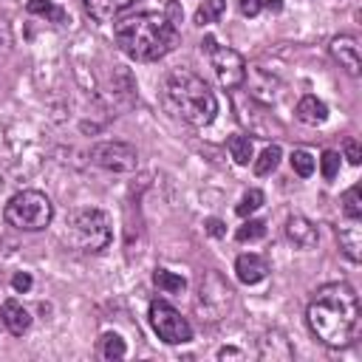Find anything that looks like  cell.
Here are the masks:
<instances>
[{"mask_svg": "<svg viewBox=\"0 0 362 362\" xmlns=\"http://www.w3.org/2000/svg\"><path fill=\"white\" fill-rule=\"evenodd\" d=\"M201 51L209 54V62H212V68H215V76H218V82H221L223 88H238V85H243V79H246V62H243V57H240L235 48L218 45L215 37H204Z\"/></svg>", "mask_w": 362, "mask_h": 362, "instance_id": "6", "label": "cell"}, {"mask_svg": "<svg viewBox=\"0 0 362 362\" xmlns=\"http://www.w3.org/2000/svg\"><path fill=\"white\" fill-rule=\"evenodd\" d=\"M291 170H294L297 175L308 178V175L314 173V156H311L308 150H294V153H291Z\"/></svg>", "mask_w": 362, "mask_h": 362, "instance_id": "26", "label": "cell"}, {"mask_svg": "<svg viewBox=\"0 0 362 362\" xmlns=\"http://www.w3.org/2000/svg\"><path fill=\"white\" fill-rule=\"evenodd\" d=\"M99 354H102V359L116 362V359H124L127 345H124V339H122L119 334L107 331V334H102V339H99Z\"/></svg>", "mask_w": 362, "mask_h": 362, "instance_id": "17", "label": "cell"}, {"mask_svg": "<svg viewBox=\"0 0 362 362\" xmlns=\"http://www.w3.org/2000/svg\"><path fill=\"white\" fill-rule=\"evenodd\" d=\"M11 288H14L17 294L28 291V288H31V274H28V272H17V274L11 277Z\"/></svg>", "mask_w": 362, "mask_h": 362, "instance_id": "29", "label": "cell"}, {"mask_svg": "<svg viewBox=\"0 0 362 362\" xmlns=\"http://www.w3.org/2000/svg\"><path fill=\"white\" fill-rule=\"evenodd\" d=\"M294 113H297V119H300L303 124H311V127H317V124H322V122L328 119V107H325V102L317 99V96H311V93L303 96V99L297 102Z\"/></svg>", "mask_w": 362, "mask_h": 362, "instance_id": "16", "label": "cell"}, {"mask_svg": "<svg viewBox=\"0 0 362 362\" xmlns=\"http://www.w3.org/2000/svg\"><path fill=\"white\" fill-rule=\"evenodd\" d=\"M277 164H280V147H277V144H269V147L257 156V161H255V173H257V175H269Z\"/></svg>", "mask_w": 362, "mask_h": 362, "instance_id": "22", "label": "cell"}, {"mask_svg": "<svg viewBox=\"0 0 362 362\" xmlns=\"http://www.w3.org/2000/svg\"><path fill=\"white\" fill-rule=\"evenodd\" d=\"M0 42H3V45L11 42V28H8V20H6V17H0Z\"/></svg>", "mask_w": 362, "mask_h": 362, "instance_id": "32", "label": "cell"}, {"mask_svg": "<svg viewBox=\"0 0 362 362\" xmlns=\"http://www.w3.org/2000/svg\"><path fill=\"white\" fill-rule=\"evenodd\" d=\"M90 161L102 170L110 173H133L139 167V156L136 147L124 144V141H102L90 150Z\"/></svg>", "mask_w": 362, "mask_h": 362, "instance_id": "8", "label": "cell"}, {"mask_svg": "<svg viewBox=\"0 0 362 362\" xmlns=\"http://www.w3.org/2000/svg\"><path fill=\"white\" fill-rule=\"evenodd\" d=\"M260 206H263V192H260V189H246L243 198H240V204L235 206V212H238L240 218H249V215L257 212Z\"/></svg>", "mask_w": 362, "mask_h": 362, "instance_id": "25", "label": "cell"}, {"mask_svg": "<svg viewBox=\"0 0 362 362\" xmlns=\"http://www.w3.org/2000/svg\"><path fill=\"white\" fill-rule=\"evenodd\" d=\"M113 40L122 54L136 62H156L178 45V23L158 11L130 14L116 23Z\"/></svg>", "mask_w": 362, "mask_h": 362, "instance_id": "2", "label": "cell"}, {"mask_svg": "<svg viewBox=\"0 0 362 362\" xmlns=\"http://www.w3.org/2000/svg\"><path fill=\"white\" fill-rule=\"evenodd\" d=\"M226 11V3L223 0H204L195 11V23L198 25H209V23H218L221 14Z\"/></svg>", "mask_w": 362, "mask_h": 362, "instance_id": "20", "label": "cell"}, {"mask_svg": "<svg viewBox=\"0 0 362 362\" xmlns=\"http://www.w3.org/2000/svg\"><path fill=\"white\" fill-rule=\"evenodd\" d=\"M260 8H263L260 0H240V14H246V17H255Z\"/></svg>", "mask_w": 362, "mask_h": 362, "instance_id": "31", "label": "cell"}, {"mask_svg": "<svg viewBox=\"0 0 362 362\" xmlns=\"http://www.w3.org/2000/svg\"><path fill=\"white\" fill-rule=\"evenodd\" d=\"M28 11L31 14H40L51 23H65V11L59 6H54L51 0H28Z\"/></svg>", "mask_w": 362, "mask_h": 362, "instance_id": "21", "label": "cell"}, {"mask_svg": "<svg viewBox=\"0 0 362 362\" xmlns=\"http://www.w3.org/2000/svg\"><path fill=\"white\" fill-rule=\"evenodd\" d=\"M235 272H238V280L240 283L255 286V283H260L269 274V263H266V257H260L255 252H246V255H240L235 260Z\"/></svg>", "mask_w": 362, "mask_h": 362, "instance_id": "12", "label": "cell"}, {"mask_svg": "<svg viewBox=\"0 0 362 362\" xmlns=\"http://www.w3.org/2000/svg\"><path fill=\"white\" fill-rule=\"evenodd\" d=\"M164 102L178 119H184L192 127L209 124L218 113V99L209 90V85L187 68H178L164 79Z\"/></svg>", "mask_w": 362, "mask_h": 362, "instance_id": "3", "label": "cell"}, {"mask_svg": "<svg viewBox=\"0 0 362 362\" xmlns=\"http://www.w3.org/2000/svg\"><path fill=\"white\" fill-rule=\"evenodd\" d=\"M286 238H288L297 249H314L317 240H320V232H317V226H314L308 218L291 215V218L286 221Z\"/></svg>", "mask_w": 362, "mask_h": 362, "instance_id": "11", "label": "cell"}, {"mask_svg": "<svg viewBox=\"0 0 362 362\" xmlns=\"http://www.w3.org/2000/svg\"><path fill=\"white\" fill-rule=\"evenodd\" d=\"M204 226H206V232H209L212 238H223V235H226V226H223V221H218V218H209Z\"/></svg>", "mask_w": 362, "mask_h": 362, "instance_id": "30", "label": "cell"}, {"mask_svg": "<svg viewBox=\"0 0 362 362\" xmlns=\"http://www.w3.org/2000/svg\"><path fill=\"white\" fill-rule=\"evenodd\" d=\"M232 303V288L212 272L204 283H201V291H198V311L206 314V320H218Z\"/></svg>", "mask_w": 362, "mask_h": 362, "instance_id": "9", "label": "cell"}, {"mask_svg": "<svg viewBox=\"0 0 362 362\" xmlns=\"http://www.w3.org/2000/svg\"><path fill=\"white\" fill-rule=\"evenodd\" d=\"M260 3H263L269 11H280V8H283V0H260Z\"/></svg>", "mask_w": 362, "mask_h": 362, "instance_id": "33", "label": "cell"}, {"mask_svg": "<svg viewBox=\"0 0 362 362\" xmlns=\"http://www.w3.org/2000/svg\"><path fill=\"white\" fill-rule=\"evenodd\" d=\"M342 153H345V158H348L351 164H359V161H362V147H359V141H356V139H345Z\"/></svg>", "mask_w": 362, "mask_h": 362, "instance_id": "28", "label": "cell"}, {"mask_svg": "<svg viewBox=\"0 0 362 362\" xmlns=\"http://www.w3.org/2000/svg\"><path fill=\"white\" fill-rule=\"evenodd\" d=\"M305 317L322 345L342 348L359 331V297L348 283H325L314 291Z\"/></svg>", "mask_w": 362, "mask_h": 362, "instance_id": "1", "label": "cell"}, {"mask_svg": "<svg viewBox=\"0 0 362 362\" xmlns=\"http://www.w3.org/2000/svg\"><path fill=\"white\" fill-rule=\"evenodd\" d=\"M266 235V223L263 221H257V218H249V221H243V226H238V232H235V238L240 240V243H252V240H260Z\"/></svg>", "mask_w": 362, "mask_h": 362, "instance_id": "24", "label": "cell"}, {"mask_svg": "<svg viewBox=\"0 0 362 362\" xmlns=\"http://www.w3.org/2000/svg\"><path fill=\"white\" fill-rule=\"evenodd\" d=\"M3 215H6L8 226L23 229V232H37V229H45L51 223L54 204L40 189H23V192H17V195L8 198Z\"/></svg>", "mask_w": 362, "mask_h": 362, "instance_id": "5", "label": "cell"}, {"mask_svg": "<svg viewBox=\"0 0 362 362\" xmlns=\"http://www.w3.org/2000/svg\"><path fill=\"white\" fill-rule=\"evenodd\" d=\"M150 325L158 334V339H164L170 345H181V342L192 339V328H189L187 317H181V311L173 308L167 300L150 303Z\"/></svg>", "mask_w": 362, "mask_h": 362, "instance_id": "7", "label": "cell"}, {"mask_svg": "<svg viewBox=\"0 0 362 362\" xmlns=\"http://www.w3.org/2000/svg\"><path fill=\"white\" fill-rule=\"evenodd\" d=\"M331 57L339 62V68H345L351 76L362 74V57H359V40L354 34H339L331 40Z\"/></svg>", "mask_w": 362, "mask_h": 362, "instance_id": "10", "label": "cell"}, {"mask_svg": "<svg viewBox=\"0 0 362 362\" xmlns=\"http://www.w3.org/2000/svg\"><path fill=\"white\" fill-rule=\"evenodd\" d=\"M226 147H229V153H232L235 164H249V161H252V156H255L252 139H249V136H240V133H238V136H229Z\"/></svg>", "mask_w": 362, "mask_h": 362, "instance_id": "19", "label": "cell"}, {"mask_svg": "<svg viewBox=\"0 0 362 362\" xmlns=\"http://www.w3.org/2000/svg\"><path fill=\"white\" fill-rule=\"evenodd\" d=\"M342 215L345 218H362V198H359V184H354L351 189L342 192Z\"/></svg>", "mask_w": 362, "mask_h": 362, "instance_id": "23", "label": "cell"}, {"mask_svg": "<svg viewBox=\"0 0 362 362\" xmlns=\"http://www.w3.org/2000/svg\"><path fill=\"white\" fill-rule=\"evenodd\" d=\"M320 170H322V178L325 181H334L337 173H339V153L337 150H325L322 158H320Z\"/></svg>", "mask_w": 362, "mask_h": 362, "instance_id": "27", "label": "cell"}, {"mask_svg": "<svg viewBox=\"0 0 362 362\" xmlns=\"http://www.w3.org/2000/svg\"><path fill=\"white\" fill-rule=\"evenodd\" d=\"M337 240H339V249H342V255L348 260H354V263L362 260V229H359V218H348V223L339 226Z\"/></svg>", "mask_w": 362, "mask_h": 362, "instance_id": "13", "label": "cell"}, {"mask_svg": "<svg viewBox=\"0 0 362 362\" xmlns=\"http://www.w3.org/2000/svg\"><path fill=\"white\" fill-rule=\"evenodd\" d=\"M0 320H3V325H6L14 337H23V334L31 328V314H28V308H23L17 300H6V303H3Z\"/></svg>", "mask_w": 362, "mask_h": 362, "instance_id": "14", "label": "cell"}, {"mask_svg": "<svg viewBox=\"0 0 362 362\" xmlns=\"http://www.w3.org/2000/svg\"><path fill=\"white\" fill-rule=\"evenodd\" d=\"M153 283H156L164 294H181V291L187 288V280H184L181 274H175V272H167V269H156Z\"/></svg>", "mask_w": 362, "mask_h": 362, "instance_id": "18", "label": "cell"}, {"mask_svg": "<svg viewBox=\"0 0 362 362\" xmlns=\"http://www.w3.org/2000/svg\"><path fill=\"white\" fill-rule=\"evenodd\" d=\"M110 238H113L110 218L102 209L85 206L65 218L62 240L76 252H102V249H107Z\"/></svg>", "mask_w": 362, "mask_h": 362, "instance_id": "4", "label": "cell"}, {"mask_svg": "<svg viewBox=\"0 0 362 362\" xmlns=\"http://www.w3.org/2000/svg\"><path fill=\"white\" fill-rule=\"evenodd\" d=\"M136 0H82V6L88 8V14L99 23H107L113 17H119L122 11H127Z\"/></svg>", "mask_w": 362, "mask_h": 362, "instance_id": "15", "label": "cell"}]
</instances>
